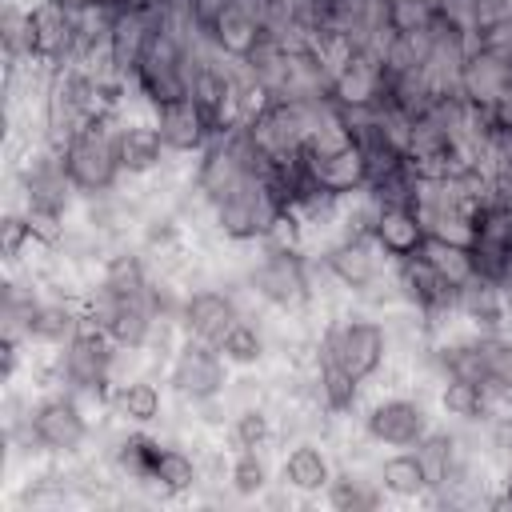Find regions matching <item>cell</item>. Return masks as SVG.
I'll return each instance as SVG.
<instances>
[{
  "mask_svg": "<svg viewBox=\"0 0 512 512\" xmlns=\"http://www.w3.org/2000/svg\"><path fill=\"white\" fill-rule=\"evenodd\" d=\"M116 356H120L116 340H112L108 332L84 324L60 352H52V384H56V388H68V392H76L80 400L104 408L112 384L120 380Z\"/></svg>",
  "mask_w": 512,
  "mask_h": 512,
  "instance_id": "6da1fadb",
  "label": "cell"
},
{
  "mask_svg": "<svg viewBox=\"0 0 512 512\" xmlns=\"http://www.w3.org/2000/svg\"><path fill=\"white\" fill-rule=\"evenodd\" d=\"M116 124H120V112H100L60 148L64 168H68L80 200L112 196L116 184L124 180L120 152H116Z\"/></svg>",
  "mask_w": 512,
  "mask_h": 512,
  "instance_id": "7a4b0ae2",
  "label": "cell"
},
{
  "mask_svg": "<svg viewBox=\"0 0 512 512\" xmlns=\"http://www.w3.org/2000/svg\"><path fill=\"white\" fill-rule=\"evenodd\" d=\"M268 172V160L260 156V148L252 144L248 128L244 124H232L224 132H216L204 152L196 156V168H192V188L200 196L204 208H212L216 200H224L232 188H240L248 176H260Z\"/></svg>",
  "mask_w": 512,
  "mask_h": 512,
  "instance_id": "3957f363",
  "label": "cell"
},
{
  "mask_svg": "<svg viewBox=\"0 0 512 512\" xmlns=\"http://www.w3.org/2000/svg\"><path fill=\"white\" fill-rule=\"evenodd\" d=\"M244 288L272 312L300 316L312 300V260L304 248H280V244H260V256L244 272Z\"/></svg>",
  "mask_w": 512,
  "mask_h": 512,
  "instance_id": "277c9868",
  "label": "cell"
},
{
  "mask_svg": "<svg viewBox=\"0 0 512 512\" xmlns=\"http://www.w3.org/2000/svg\"><path fill=\"white\" fill-rule=\"evenodd\" d=\"M316 356L340 364L352 380L368 384L384 372L388 356H392V340H388V328L368 316V312H348V316H336L324 324L320 340H316Z\"/></svg>",
  "mask_w": 512,
  "mask_h": 512,
  "instance_id": "5b68a950",
  "label": "cell"
},
{
  "mask_svg": "<svg viewBox=\"0 0 512 512\" xmlns=\"http://www.w3.org/2000/svg\"><path fill=\"white\" fill-rule=\"evenodd\" d=\"M284 212H288V204L268 172L248 176L240 188H232L224 200H216L208 208L212 228L232 244H264Z\"/></svg>",
  "mask_w": 512,
  "mask_h": 512,
  "instance_id": "8992f818",
  "label": "cell"
},
{
  "mask_svg": "<svg viewBox=\"0 0 512 512\" xmlns=\"http://www.w3.org/2000/svg\"><path fill=\"white\" fill-rule=\"evenodd\" d=\"M32 436H36L40 452L52 456V460L80 456L84 444L92 440V420H88L84 400L68 388L40 392L36 404H32Z\"/></svg>",
  "mask_w": 512,
  "mask_h": 512,
  "instance_id": "52a82bcc",
  "label": "cell"
},
{
  "mask_svg": "<svg viewBox=\"0 0 512 512\" xmlns=\"http://www.w3.org/2000/svg\"><path fill=\"white\" fill-rule=\"evenodd\" d=\"M228 360L220 356L216 344H204V340H192L184 336L176 344V352L168 356V372H164V384L184 400V404H220L232 376H228Z\"/></svg>",
  "mask_w": 512,
  "mask_h": 512,
  "instance_id": "ba28073f",
  "label": "cell"
},
{
  "mask_svg": "<svg viewBox=\"0 0 512 512\" xmlns=\"http://www.w3.org/2000/svg\"><path fill=\"white\" fill-rule=\"evenodd\" d=\"M320 268H324V276L336 280L344 292L364 296L368 288H376V284L392 272V260L376 248L372 236L344 232V236H336V240L324 244V252H320Z\"/></svg>",
  "mask_w": 512,
  "mask_h": 512,
  "instance_id": "9c48e42d",
  "label": "cell"
},
{
  "mask_svg": "<svg viewBox=\"0 0 512 512\" xmlns=\"http://www.w3.org/2000/svg\"><path fill=\"white\" fill-rule=\"evenodd\" d=\"M364 436L380 448H416L428 432H432V416H428V404L420 396H376L364 416Z\"/></svg>",
  "mask_w": 512,
  "mask_h": 512,
  "instance_id": "30bf717a",
  "label": "cell"
},
{
  "mask_svg": "<svg viewBox=\"0 0 512 512\" xmlns=\"http://www.w3.org/2000/svg\"><path fill=\"white\" fill-rule=\"evenodd\" d=\"M136 108V104H132ZM116 152H120V168H124V180H144V176H156L164 164H168V148L152 124V112L140 108V112H120V124H116Z\"/></svg>",
  "mask_w": 512,
  "mask_h": 512,
  "instance_id": "8fae6325",
  "label": "cell"
},
{
  "mask_svg": "<svg viewBox=\"0 0 512 512\" xmlns=\"http://www.w3.org/2000/svg\"><path fill=\"white\" fill-rule=\"evenodd\" d=\"M244 316L240 300L232 288H196V292H184L180 300V332L192 336V340H204V344H220L224 332Z\"/></svg>",
  "mask_w": 512,
  "mask_h": 512,
  "instance_id": "7c38bea8",
  "label": "cell"
},
{
  "mask_svg": "<svg viewBox=\"0 0 512 512\" xmlns=\"http://www.w3.org/2000/svg\"><path fill=\"white\" fill-rule=\"evenodd\" d=\"M512 84V60L488 44H472L464 68H460V80H456V92L472 104V108H496L504 100Z\"/></svg>",
  "mask_w": 512,
  "mask_h": 512,
  "instance_id": "4fadbf2b",
  "label": "cell"
},
{
  "mask_svg": "<svg viewBox=\"0 0 512 512\" xmlns=\"http://www.w3.org/2000/svg\"><path fill=\"white\" fill-rule=\"evenodd\" d=\"M148 112H152V124H156V132H160L168 156H200L204 144L212 140V128H208V120H204V112L196 108L192 96L156 104V108H148Z\"/></svg>",
  "mask_w": 512,
  "mask_h": 512,
  "instance_id": "5bb4252c",
  "label": "cell"
},
{
  "mask_svg": "<svg viewBox=\"0 0 512 512\" xmlns=\"http://www.w3.org/2000/svg\"><path fill=\"white\" fill-rule=\"evenodd\" d=\"M372 240L396 264V260L416 256L428 244V228H424L416 204H380L376 220H372Z\"/></svg>",
  "mask_w": 512,
  "mask_h": 512,
  "instance_id": "9a60e30c",
  "label": "cell"
},
{
  "mask_svg": "<svg viewBox=\"0 0 512 512\" xmlns=\"http://www.w3.org/2000/svg\"><path fill=\"white\" fill-rule=\"evenodd\" d=\"M84 328V312L76 296H40L28 320V352H60L76 332Z\"/></svg>",
  "mask_w": 512,
  "mask_h": 512,
  "instance_id": "2e32d148",
  "label": "cell"
},
{
  "mask_svg": "<svg viewBox=\"0 0 512 512\" xmlns=\"http://www.w3.org/2000/svg\"><path fill=\"white\" fill-rule=\"evenodd\" d=\"M112 420H120L124 428H148L164 416V388L152 376H120L108 392Z\"/></svg>",
  "mask_w": 512,
  "mask_h": 512,
  "instance_id": "e0dca14e",
  "label": "cell"
},
{
  "mask_svg": "<svg viewBox=\"0 0 512 512\" xmlns=\"http://www.w3.org/2000/svg\"><path fill=\"white\" fill-rule=\"evenodd\" d=\"M332 476H336V468L316 440H296L280 460V484L300 496H320L332 484Z\"/></svg>",
  "mask_w": 512,
  "mask_h": 512,
  "instance_id": "ac0fdd59",
  "label": "cell"
},
{
  "mask_svg": "<svg viewBox=\"0 0 512 512\" xmlns=\"http://www.w3.org/2000/svg\"><path fill=\"white\" fill-rule=\"evenodd\" d=\"M264 20L252 12V8H244L240 0H232V8L220 16V24L212 28V36H208V44L224 56V60H232V64H240V60H248L252 56V48L264 40Z\"/></svg>",
  "mask_w": 512,
  "mask_h": 512,
  "instance_id": "d6986e66",
  "label": "cell"
},
{
  "mask_svg": "<svg viewBox=\"0 0 512 512\" xmlns=\"http://www.w3.org/2000/svg\"><path fill=\"white\" fill-rule=\"evenodd\" d=\"M360 380H352L340 364L324 360V356H312V376H308V392L316 400L320 412L328 416H348L356 404H360Z\"/></svg>",
  "mask_w": 512,
  "mask_h": 512,
  "instance_id": "ffe728a7",
  "label": "cell"
},
{
  "mask_svg": "<svg viewBox=\"0 0 512 512\" xmlns=\"http://www.w3.org/2000/svg\"><path fill=\"white\" fill-rule=\"evenodd\" d=\"M376 480H380L384 496H396V500H420V496L432 492L428 468H424V460H420L416 448H392L376 464Z\"/></svg>",
  "mask_w": 512,
  "mask_h": 512,
  "instance_id": "44dd1931",
  "label": "cell"
},
{
  "mask_svg": "<svg viewBox=\"0 0 512 512\" xmlns=\"http://www.w3.org/2000/svg\"><path fill=\"white\" fill-rule=\"evenodd\" d=\"M436 404L448 420H460V424H488V416L496 412L492 392L480 380H468V376H444L440 392H436Z\"/></svg>",
  "mask_w": 512,
  "mask_h": 512,
  "instance_id": "7402d4cb",
  "label": "cell"
},
{
  "mask_svg": "<svg viewBox=\"0 0 512 512\" xmlns=\"http://www.w3.org/2000/svg\"><path fill=\"white\" fill-rule=\"evenodd\" d=\"M156 452H160V440H156V436H148L144 428H128V432L108 448V460H112V468H116L120 480L148 484L152 464H156Z\"/></svg>",
  "mask_w": 512,
  "mask_h": 512,
  "instance_id": "603a6c76",
  "label": "cell"
},
{
  "mask_svg": "<svg viewBox=\"0 0 512 512\" xmlns=\"http://www.w3.org/2000/svg\"><path fill=\"white\" fill-rule=\"evenodd\" d=\"M196 480H200V464H196V456L184 452V448H176V444H160L156 464H152V476H148V488H156L160 496L176 500V496L192 492Z\"/></svg>",
  "mask_w": 512,
  "mask_h": 512,
  "instance_id": "cb8c5ba5",
  "label": "cell"
},
{
  "mask_svg": "<svg viewBox=\"0 0 512 512\" xmlns=\"http://www.w3.org/2000/svg\"><path fill=\"white\" fill-rule=\"evenodd\" d=\"M216 348H220V356H224L232 368H256V364H264V356H268V336H264V328H260L252 316H240V320L224 332V340H220Z\"/></svg>",
  "mask_w": 512,
  "mask_h": 512,
  "instance_id": "d4e9b609",
  "label": "cell"
},
{
  "mask_svg": "<svg viewBox=\"0 0 512 512\" xmlns=\"http://www.w3.org/2000/svg\"><path fill=\"white\" fill-rule=\"evenodd\" d=\"M324 500H328L332 508H340V512H368V508H380L384 488H380V480H368V476L344 468V472H336L332 484L324 488Z\"/></svg>",
  "mask_w": 512,
  "mask_h": 512,
  "instance_id": "484cf974",
  "label": "cell"
},
{
  "mask_svg": "<svg viewBox=\"0 0 512 512\" xmlns=\"http://www.w3.org/2000/svg\"><path fill=\"white\" fill-rule=\"evenodd\" d=\"M424 256H428V264L452 284V288H460V284H468L472 276H476V264H472V252H468V244H456V240H436V236H428V244L420 248Z\"/></svg>",
  "mask_w": 512,
  "mask_h": 512,
  "instance_id": "4316f807",
  "label": "cell"
},
{
  "mask_svg": "<svg viewBox=\"0 0 512 512\" xmlns=\"http://www.w3.org/2000/svg\"><path fill=\"white\" fill-rule=\"evenodd\" d=\"M272 472H268V460L260 448H236V456L228 460V488L244 500H256L264 488H268Z\"/></svg>",
  "mask_w": 512,
  "mask_h": 512,
  "instance_id": "83f0119b",
  "label": "cell"
},
{
  "mask_svg": "<svg viewBox=\"0 0 512 512\" xmlns=\"http://www.w3.org/2000/svg\"><path fill=\"white\" fill-rule=\"evenodd\" d=\"M228 436H232L236 448H268V440L276 436V428H272V416L260 404H248V408H240L232 416Z\"/></svg>",
  "mask_w": 512,
  "mask_h": 512,
  "instance_id": "f1b7e54d",
  "label": "cell"
},
{
  "mask_svg": "<svg viewBox=\"0 0 512 512\" xmlns=\"http://www.w3.org/2000/svg\"><path fill=\"white\" fill-rule=\"evenodd\" d=\"M228 8H232V0H188V24L208 40Z\"/></svg>",
  "mask_w": 512,
  "mask_h": 512,
  "instance_id": "f546056e",
  "label": "cell"
},
{
  "mask_svg": "<svg viewBox=\"0 0 512 512\" xmlns=\"http://www.w3.org/2000/svg\"><path fill=\"white\" fill-rule=\"evenodd\" d=\"M488 448L504 460H512V404H500L488 416Z\"/></svg>",
  "mask_w": 512,
  "mask_h": 512,
  "instance_id": "4dcf8cb0",
  "label": "cell"
},
{
  "mask_svg": "<svg viewBox=\"0 0 512 512\" xmlns=\"http://www.w3.org/2000/svg\"><path fill=\"white\" fill-rule=\"evenodd\" d=\"M488 504H496V508H512V460L504 464V472H500V492H496Z\"/></svg>",
  "mask_w": 512,
  "mask_h": 512,
  "instance_id": "1f68e13d",
  "label": "cell"
},
{
  "mask_svg": "<svg viewBox=\"0 0 512 512\" xmlns=\"http://www.w3.org/2000/svg\"><path fill=\"white\" fill-rule=\"evenodd\" d=\"M56 8H64V12H92V8H100V4H108V0H52Z\"/></svg>",
  "mask_w": 512,
  "mask_h": 512,
  "instance_id": "d6a6232c",
  "label": "cell"
}]
</instances>
